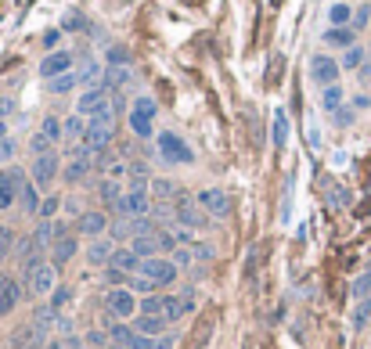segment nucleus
<instances>
[{
    "label": "nucleus",
    "mask_w": 371,
    "mask_h": 349,
    "mask_svg": "<svg viewBox=\"0 0 371 349\" xmlns=\"http://www.w3.org/2000/svg\"><path fill=\"white\" fill-rule=\"evenodd\" d=\"M26 296V288H22V281H11V277H4V284H0V317L4 313H11L15 306H18V299Z\"/></svg>",
    "instance_id": "15"
},
{
    "label": "nucleus",
    "mask_w": 371,
    "mask_h": 349,
    "mask_svg": "<svg viewBox=\"0 0 371 349\" xmlns=\"http://www.w3.org/2000/svg\"><path fill=\"white\" fill-rule=\"evenodd\" d=\"M339 73H343V65L335 62L332 54H313V58H310V80H313L317 87L339 83Z\"/></svg>",
    "instance_id": "7"
},
{
    "label": "nucleus",
    "mask_w": 371,
    "mask_h": 349,
    "mask_svg": "<svg viewBox=\"0 0 371 349\" xmlns=\"http://www.w3.org/2000/svg\"><path fill=\"white\" fill-rule=\"evenodd\" d=\"M69 303V288H55V292H50V310H62Z\"/></svg>",
    "instance_id": "46"
},
{
    "label": "nucleus",
    "mask_w": 371,
    "mask_h": 349,
    "mask_svg": "<svg viewBox=\"0 0 371 349\" xmlns=\"http://www.w3.org/2000/svg\"><path fill=\"white\" fill-rule=\"evenodd\" d=\"M367 22H371V4H360V8L353 11V22H350V26H353V29H364Z\"/></svg>",
    "instance_id": "42"
},
{
    "label": "nucleus",
    "mask_w": 371,
    "mask_h": 349,
    "mask_svg": "<svg viewBox=\"0 0 371 349\" xmlns=\"http://www.w3.org/2000/svg\"><path fill=\"white\" fill-rule=\"evenodd\" d=\"M127 288H130L134 296H155V288H158V284H155V281H148V277H141V274H134Z\"/></svg>",
    "instance_id": "33"
},
{
    "label": "nucleus",
    "mask_w": 371,
    "mask_h": 349,
    "mask_svg": "<svg viewBox=\"0 0 371 349\" xmlns=\"http://www.w3.org/2000/svg\"><path fill=\"white\" fill-rule=\"evenodd\" d=\"M119 349H127V345H119Z\"/></svg>",
    "instance_id": "61"
},
{
    "label": "nucleus",
    "mask_w": 371,
    "mask_h": 349,
    "mask_svg": "<svg viewBox=\"0 0 371 349\" xmlns=\"http://www.w3.org/2000/svg\"><path fill=\"white\" fill-rule=\"evenodd\" d=\"M0 141H8V123H0Z\"/></svg>",
    "instance_id": "57"
},
{
    "label": "nucleus",
    "mask_w": 371,
    "mask_h": 349,
    "mask_svg": "<svg viewBox=\"0 0 371 349\" xmlns=\"http://www.w3.org/2000/svg\"><path fill=\"white\" fill-rule=\"evenodd\" d=\"M104 277H109V284H116V288H127L134 274H123V270H116V267H109V274H104Z\"/></svg>",
    "instance_id": "44"
},
{
    "label": "nucleus",
    "mask_w": 371,
    "mask_h": 349,
    "mask_svg": "<svg viewBox=\"0 0 371 349\" xmlns=\"http://www.w3.org/2000/svg\"><path fill=\"white\" fill-rule=\"evenodd\" d=\"M58 205H62V195H47V198L40 202V216H43V220H55Z\"/></svg>",
    "instance_id": "37"
},
{
    "label": "nucleus",
    "mask_w": 371,
    "mask_h": 349,
    "mask_svg": "<svg viewBox=\"0 0 371 349\" xmlns=\"http://www.w3.org/2000/svg\"><path fill=\"white\" fill-rule=\"evenodd\" d=\"M112 252H116V242L112 238H94L90 245H87V263L90 267H104L112 259Z\"/></svg>",
    "instance_id": "16"
},
{
    "label": "nucleus",
    "mask_w": 371,
    "mask_h": 349,
    "mask_svg": "<svg viewBox=\"0 0 371 349\" xmlns=\"http://www.w3.org/2000/svg\"><path fill=\"white\" fill-rule=\"evenodd\" d=\"M72 230H76L80 238H87V242H94V238H104V230H109V216H104L101 209H87L83 216H76Z\"/></svg>",
    "instance_id": "8"
},
{
    "label": "nucleus",
    "mask_w": 371,
    "mask_h": 349,
    "mask_svg": "<svg viewBox=\"0 0 371 349\" xmlns=\"http://www.w3.org/2000/svg\"><path fill=\"white\" fill-rule=\"evenodd\" d=\"M109 267H116V270H123V274H137V270H141V256H134L130 245H116Z\"/></svg>",
    "instance_id": "18"
},
{
    "label": "nucleus",
    "mask_w": 371,
    "mask_h": 349,
    "mask_svg": "<svg viewBox=\"0 0 371 349\" xmlns=\"http://www.w3.org/2000/svg\"><path fill=\"white\" fill-rule=\"evenodd\" d=\"M109 104H112V97H109V87H104V83H94V87H87V90L80 94V101H76V115L90 119V115L104 112Z\"/></svg>",
    "instance_id": "4"
},
{
    "label": "nucleus",
    "mask_w": 371,
    "mask_h": 349,
    "mask_svg": "<svg viewBox=\"0 0 371 349\" xmlns=\"http://www.w3.org/2000/svg\"><path fill=\"white\" fill-rule=\"evenodd\" d=\"M177 191H181V188H173V181H151V195H155L158 202H173Z\"/></svg>",
    "instance_id": "29"
},
{
    "label": "nucleus",
    "mask_w": 371,
    "mask_h": 349,
    "mask_svg": "<svg viewBox=\"0 0 371 349\" xmlns=\"http://www.w3.org/2000/svg\"><path fill=\"white\" fill-rule=\"evenodd\" d=\"M350 292H353V299H371V270H364V274L353 281Z\"/></svg>",
    "instance_id": "34"
},
{
    "label": "nucleus",
    "mask_w": 371,
    "mask_h": 349,
    "mask_svg": "<svg viewBox=\"0 0 371 349\" xmlns=\"http://www.w3.org/2000/svg\"><path fill=\"white\" fill-rule=\"evenodd\" d=\"M58 36H62V33H58V29H50V33H47V36H43V43H47V47H55V43H58Z\"/></svg>",
    "instance_id": "55"
},
{
    "label": "nucleus",
    "mask_w": 371,
    "mask_h": 349,
    "mask_svg": "<svg viewBox=\"0 0 371 349\" xmlns=\"http://www.w3.org/2000/svg\"><path fill=\"white\" fill-rule=\"evenodd\" d=\"M371 321V299H357V310H353V328H364Z\"/></svg>",
    "instance_id": "36"
},
{
    "label": "nucleus",
    "mask_w": 371,
    "mask_h": 349,
    "mask_svg": "<svg viewBox=\"0 0 371 349\" xmlns=\"http://www.w3.org/2000/svg\"><path fill=\"white\" fill-rule=\"evenodd\" d=\"M109 238H112V242H119V245H123L127 238H134V230H130V220H127V216H123V220H116V223H109Z\"/></svg>",
    "instance_id": "32"
},
{
    "label": "nucleus",
    "mask_w": 371,
    "mask_h": 349,
    "mask_svg": "<svg viewBox=\"0 0 371 349\" xmlns=\"http://www.w3.org/2000/svg\"><path fill=\"white\" fill-rule=\"evenodd\" d=\"M137 274L163 288V284H173V281H177V263L166 259V256H151V259H141V270H137Z\"/></svg>",
    "instance_id": "3"
},
{
    "label": "nucleus",
    "mask_w": 371,
    "mask_h": 349,
    "mask_svg": "<svg viewBox=\"0 0 371 349\" xmlns=\"http://www.w3.org/2000/svg\"><path fill=\"white\" fill-rule=\"evenodd\" d=\"M90 166H94V155L83 148V155H72V162L62 169V177H65V184H83L87 177H90Z\"/></svg>",
    "instance_id": "13"
},
{
    "label": "nucleus",
    "mask_w": 371,
    "mask_h": 349,
    "mask_svg": "<svg viewBox=\"0 0 371 349\" xmlns=\"http://www.w3.org/2000/svg\"><path fill=\"white\" fill-rule=\"evenodd\" d=\"M22 284H26L29 296H50L58 288V267L55 263H40L33 274L22 277Z\"/></svg>",
    "instance_id": "1"
},
{
    "label": "nucleus",
    "mask_w": 371,
    "mask_h": 349,
    "mask_svg": "<svg viewBox=\"0 0 371 349\" xmlns=\"http://www.w3.org/2000/svg\"><path fill=\"white\" fill-rule=\"evenodd\" d=\"M158 151H163V159L166 162H181V166H188V162H195V151L177 137V134H158Z\"/></svg>",
    "instance_id": "10"
},
{
    "label": "nucleus",
    "mask_w": 371,
    "mask_h": 349,
    "mask_svg": "<svg viewBox=\"0 0 371 349\" xmlns=\"http://www.w3.org/2000/svg\"><path fill=\"white\" fill-rule=\"evenodd\" d=\"M22 349H43V342H33V345H22Z\"/></svg>",
    "instance_id": "58"
},
{
    "label": "nucleus",
    "mask_w": 371,
    "mask_h": 349,
    "mask_svg": "<svg viewBox=\"0 0 371 349\" xmlns=\"http://www.w3.org/2000/svg\"><path fill=\"white\" fill-rule=\"evenodd\" d=\"M83 134H87V119H83V115H69V119H65V137L69 141H83Z\"/></svg>",
    "instance_id": "31"
},
{
    "label": "nucleus",
    "mask_w": 371,
    "mask_h": 349,
    "mask_svg": "<svg viewBox=\"0 0 371 349\" xmlns=\"http://www.w3.org/2000/svg\"><path fill=\"white\" fill-rule=\"evenodd\" d=\"M325 43H328V47H343V50H350V47L357 43V29H353V26H332V29L325 33Z\"/></svg>",
    "instance_id": "19"
},
{
    "label": "nucleus",
    "mask_w": 371,
    "mask_h": 349,
    "mask_svg": "<svg viewBox=\"0 0 371 349\" xmlns=\"http://www.w3.org/2000/svg\"><path fill=\"white\" fill-rule=\"evenodd\" d=\"M173 256H177V259H173L177 267H188V263L195 259V256H191V249H173Z\"/></svg>",
    "instance_id": "51"
},
{
    "label": "nucleus",
    "mask_w": 371,
    "mask_h": 349,
    "mask_svg": "<svg viewBox=\"0 0 371 349\" xmlns=\"http://www.w3.org/2000/svg\"><path fill=\"white\" fill-rule=\"evenodd\" d=\"M364 62H367V50L353 43L350 50H343V62H339V65H343L346 73H353V69H364Z\"/></svg>",
    "instance_id": "23"
},
{
    "label": "nucleus",
    "mask_w": 371,
    "mask_h": 349,
    "mask_svg": "<svg viewBox=\"0 0 371 349\" xmlns=\"http://www.w3.org/2000/svg\"><path fill=\"white\" fill-rule=\"evenodd\" d=\"M11 112H15V101H11V97H0V123H4Z\"/></svg>",
    "instance_id": "52"
},
{
    "label": "nucleus",
    "mask_w": 371,
    "mask_h": 349,
    "mask_svg": "<svg viewBox=\"0 0 371 349\" xmlns=\"http://www.w3.org/2000/svg\"><path fill=\"white\" fill-rule=\"evenodd\" d=\"M137 313H141V317H163V296H158V292H155V296H144V299L137 303Z\"/></svg>",
    "instance_id": "28"
},
{
    "label": "nucleus",
    "mask_w": 371,
    "mask_h": 349,
    "mask_svg": "<svg viewBox=\"0 0 371 349\" xmlns=\"http://www.w3.org/2000/svg\"><path fill=\"white\" fill-rule=\"evenodd\" d=\"M62 29H83V15H65V22H62Z\"/></svg>",
    "instance_id": "50"
},
{
    "label": "nucleus",
    "mask_w": 371,
    "mask_h": 349,
    "mask_svg": "<svg viewBox=\"0 0 371 349\" xmlns=\"http://www.w3.org/2000/svg\"><path fill=\"white\" fill-rule=\"evenodd\" d=\"M58 166H62L58 151L36 155V159H33V184H36V188H47V184H55V177H58Z\"/></svg>",
    "instance_id": "11"
},
{
    "label": "nucleus",
    "mask_w": 371,
    "mask_h": 349,
    "mask_svg": "<svg viewBox=\"0 0 371 349\" xmlns=\"http://www.w3.org/2000/svg\"><path fill=\"white\" fill-rule=\"evenodd\" d=\"M195 202H198V209H202L205 216H217V220L231 216V195L220 191V188H205V191H198Z\"/></svg>",
    "instance_id": "6"
},
{
    "label": "nucleus",
    "mask_w": 371,
    "mask_h": 349,
    "mask_svg": "<svg viewBox=\"0 0 371 349\" xmlns=\"http://www.w3.org/2000/svg\"><path fill=\"white\" fill-rule=\"evenodd\" d=\"M18 202H22V209L26 213H40V191H36V184L33 181H26V188H22V195H18Z\"/></svg>",
    "instance_id": "26"
},
{
    "label": "nucleus",
    "mask_w": 371,
    "mask_h": 349,
    "mask_svg": "<svg viewBox=\"0 0 371 349\" xmlns=\"http://www.w3.org/2000/svg\"><path fill=\"white\" fill-rule=\"evenodd\" d=\"M335 123H339V127H350V123H353V108H346V104H343V108L335 112Z\"/></svg>",
    "instance_id": "48"
},
{
    "label": "nucleus",
    "mask_w": 371,
    "mask_h": 349,
    "mask_svg": "<svg viewBox=\"0 0 371 349\" xmlns=\"http://www.w3.org/2000/svg\"><path fill=\"white\" fill-rule=\"evenodd\" d=\"M104 313H109L112 321H127L137 313V299L130 288H112L109 296H104Z\"/></svg>",
    "instance_id": "5"
},
{
    "label": "nucleus",
    "mask_w": 371,
    "mask_h": 349,
    "mask_svg": "<svg viewBox=\"0 0 371 349\" xmlns=\"http://www.w3.org/2000/svg\"><path fill=\"white\" fill-rule=\"evenodd\" d=\"M328 18H332V26H350L353 22V8L350 4H332Z\"/></svg>",
    "instance_id": "35"
},
{
    "label": "nucleus",
    "mask_w": 371,
    "mask_h": 349,
    "mask_svg": "<svg viewBox=\"0 0 371 349\" xmlns=\"http://www.w3.org/2000/svg\"><path fill=\"white\" fill-rule=\"evenodd\" d=\"M76 252H80V235L72 230V235H65V238H58L55 245H50V263H55V267L62 263V267H65Z\"/></svg>",
    "instance_id": "14"
},
{
    "label": "nucleus",
    "mask_w": 371,
    "mask_h": 349,
    "mask_svg": "<svg viewBox=\"0 0 371 349\" xmlns=\"http://www.w3.org/2000/svg\"><path fill=\"white\" fill-rule=\"evenodd\" d=\"M0 284H4V277H0Z\"/></svg>",
    "instance_id": "60"
},
{
    "label": "nucleus",
    "mask_w": 371,
    "mask_h": 349,
    "mask_svg": "<svg viewBox=\"0 0 371 349\" xmlns=\"http://www.w3.org/2000/svg\"><path fill=\"white\" fill-rule=\"evenodd\" d=\"M289 137V123H285V112H274V144L281 148Z\"/></svg>",
    "instance_id": "39"
},
{
    "label": "nucleus",
    "mask_w": 371,
    "mask_h": 349,
    "mask_svg": "<svg viewBox=\"0 0 371 349\" xmlns=\"http://www.w3.org/2000/svg\"><path fill=\"white\" fill-rule=\"evenodd\" d=\"M166 324L170 321H163V317H134V331H141V335H151V338H158V335H166Z\"/></svg>",
    "instance_id": "20"
},
{
    "label": "nucleus",
    "mask_w": 371,
    "mask_h": 349,
    "mask_svg": "<svg viewBox=\"0 0 371 349\" xmlns=\"http://www.w3.org/2000/svg\"><path fill=\"white\" fill-rule=\"evenodd\" d=\"M15 155V144L11 141H0V159H11Z\"/></svg>",
    "instance_id": "54"
},
{
    "label": "nucleus",
    "mask_w": 371,
    "mask_h": 349,
    "mask_svg": "<svg viewBox=\"0 0 371 349\" xmlns=\"http://www.w3.org/2000/svg\"><path fill=\"white\" fill-rule=\"evenodd\" d=\"M321 108H325V112H339V108H343V87H339V83H332V87L321 90Z\"/></svg>",
    "instance_id": "25"
},
{
    "label": "nucleus",
    "mask_w": 371,
    "mask_h": 349,
    "mask_svg": "<svg viewBox=\"0 0 371 349\" xmlns=\"http://www.w3.org/2000/svg\"><path fill=\"white\" fill-rule=\"evenodd\" d=\"M58 324V310H50V306H43V310H36L33 313V328H36V335L43 338L50 328H55Z\"/></svg>",
    "instance_id": "21"
},
{
    "label": "nucleus",
    "mask_w": 371,
    "mask_h": 349,
    "mask_svg": "<svg viewBox=\"0 0 371 349\" xmlns=\"http://www.w3.org/2000/svg\"><path fill=\"white\" fill-rule=\"evenodd\" d=\"M127 349H155V338H151V335H141V331H134V338L127 342Z\"/></svg>",
    "instance_id": "43"
},
{
    "label": "nucleus",
    "mask_w": 371,
    "mask_h": 349,
    "mask_svg": "<svg viewBox=\"0 0 371 349\" xmlns=\"http://www.w3.org/2000/svg\"><path fill=\"white\" fill-rule=\"evenodd\" d=\"M43 349H69V345H62V342H58V338H50V342H47V345H43Z\"/></svg>",
    "instance_id": "56"
},
{
    "label": "nucleus",
    "mask_w": 371,
    "mask_h": 349,
    "mask_svg": "<svg viewBox=\"0 0 371 349\" xmlns=\"http://www.w3.org/2000/svg\"><path fill=\"white\" fill-rule=\"evenodd\" d=\"M191 256H195L198 263H205V259H213V249H209V245H195V249H191Z\"/></svg>",
    "instance_id": "49"
},
{
    "label": "nucleus",
    "mask_w": 371,
    "mask_h": 349,
    "mask_svg": "<svg viewBox=\"0 0 371 349\" xmlns=\"http://www.w3.org/2000/svg\"><path fill=\"white\" fill-rule=\"evenodd\" d=\"M173 342H177L173 335H158L155 338V349H173Z\"/></svg>",
    "instance_id": "53"
},
{
    "label": "nucleus",
    "mask_w": 371,
    "mask_h": 349,
    "mask_svg": "<svg viewBox=\"0 0 371 349\" xmlns=\"http://www.w3.org/2000/svg\"><path fill=\"white\" fill-rule=\"evenodd\" d=\"M163 230V227H158ZM158 230L155 235H137V238H130V249H134V256H141V259H151V256H158L163 252V242H158Z\"/></svg>",
    "instance_id": "17"
},
{
    "label": "nucleus",
    "mask_w": 371,
    "mask_h": 349,
    "mask_svg": "<svg viewBox=\"0 0 371 349\" xmlns=\"http://www.w3.org/2000/svg\"><path fill=\"white\" fill-rule=\"evenodd\" d=\"M109 65H112V69H127V65H130V54H127L123 47H112V50H109Z\"/></svg>",
    "instance_id": "41"
},
{
    "label": "nucleus",
    "mask_w": 371,
    "mask_h": 349,
    "mask_svg": "<svg viewBox=\"0 0 371 349\" xmlns=\"http://www.w3.org/2000/svg\"><path fill=\"white\" fill-rule=\"evenodd\" d=\"M151 119H155V101L144 94V97L134 101V112H130V127H134V134H137L141 141L151 137Z\"/></svg>",
    "instance_id": "9"
},
{
    "label": "nucleus",
    "mask_w": 371,
    "mask_h": 349,
    "mask_svg": "<svg viewBox=\"0 0 371 349\" xmlns=\"http://www.w3.org/2000/svg\"><path fill=\"white\" fill-rule=\"evenodd\" d=\"M97 195H101L104 205L112 209V205L123 198V181H101V184H97Z\"/></svg>",
    "instance_id": "22"
},
{
    "label": "nucleus",
    "mask_w": 371,
    "mask_h": 349,
    "mask_svg": "<svg viewBox=\"0 0 371 349\" xmlns=\"http://www.w3.org/2000/svg\"><path fill=\"white\" fill-rule=\"evenodd\" d=\"M367 58H371V47H367Z\"/></svg>",
    "instance_id": "59"
},
{
    "label": "nucleus",
    "mask_w": 371,
    "mask_h": 349,
    "mask_svg": "<svg viewBox=\"0 0 371 349\" xmlns=\"http://www.w3.org/2000/svg\"><path fill=\"white\" fill-rule=\"evenodd\" d=\"M29 151H33V159H36V155H47V151H55V144H50L43 134H33V137H29Z\"/></svg>",
    "instance_id": "38"
},
{
    "label": "nucleus",
    "mask_w": 371,
    "mask_h": 349,
    "mask_svg": "<svg viewBox=\"0 0 371 349\" xmlns=\"http://www.w3.org/2000/svg\"><path fill=\"white\" fill-rule=\"evenodd\" d=\"M109 338H112V342H119V345H127V342L134 338V324L112 321V324H109Z\"/></svg>",
    "instance_id": "30"
},
{
    "label": "nucleus",
    "mask_w": 371,
    "mask_h": 349,
    "mask_svg": "<svg viewBox=\"0 0 371 349\" xmlns=\"http://www.w3.org/2000/svg\"><path fill=\"white\" fill-rule=\"evenodd\" d=\"M40 134H43L50 144H58V141L65 137V123L58 119V115H47V119H43V127H40Z\"/></svg>",
    "instance_id": "24"
},
{
    "label": "nucleus",
    "mask_w": 371,
    "mask_h": 349,
    "mask_svg": "<svg viewBox=\"0 0 371 349\" xmlns=\"http://www.w3.org/2000/svg\"><path fill=\"white\" fill-rule=\"evenodd\" d=\"M104 338H109V335H104V331H87L83 345H87V349H104Z\"/></svg>",
    "instance_id": "45"
},
{
    "label": "nucleus",
    "mask_w": 371,
    "mask_h": 349,
    "mask_svg": "<svg viewBox=\"0 0 371 349\" xmlns=\"http://www.w3.org/2000/svg\"><path fill=\"white\" fill-rule=\"evenodd\" d=\"M8 249H11V230H8V227H0V259L8 256Z\"/></svg>",
    "instance_id": "47"
},
{
    "label": "nucleus",
    "mask_w": 371,
    "mask_h": 349,
    "mask_svg": "<svg viewBox=\"0 0 371 349\" xmlns=\"http://www.w3.org/2000/svg\"><path fill=\"white\" fill-rule=\"evenodd\" d=\"M26 188V169L22 166H8V169H0V209H11L18 202Z\"/></svg>",
    "instance_id": "2"
},
{
    "label": "nucleus",
    "mask_w": 371,
    "mask_h": 349,
    "mask_svg": "<svg viewBox=\"0 0 371 349\" xmlns=\"http://www.w3.org/2000/svg\"><path fill=\"white\" fill-rule=\"evenodd\" d=\"M72 62H76V54H72V50H50L43 62H40V76H43V80L65 76V73H72Z\"/></svg>",
    "instance_id": "12"
},
{
    "label": "nucleus",
    "mask_w": 371,
    "mask_h": 349,
    "mask_svg": "<svg viewBox=\"0 0 371 349\" xmlns=\"http://www.w3.org/2000/svg\"><path fill=\"white\" fill-rule=\"evenodd\" d=\"M76 83H80V73H65V76L47 80V90H50V94H69Z\"/></svg>",
    "instance_id": "27"
},
{
    "label": "nucleus",
    "mask_w": 371,
    "mask_h": 349,
    "mask_svg": "<svg viewBox=\"0 0 371 349\" xmlns=\"http://www.w3.org/2000/svg\"><path fill=\"white\" fill-rule=\"evenodd\" d=\"M130 80V69H109L104 73V87H123Z\"/></svg>",
    "instance_id": "40"
}]
</instances>
